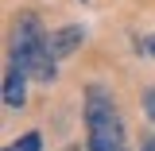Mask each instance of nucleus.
<instances>
[{"instance_id": "obj_1", "label": "nucleus", "mask_w": 155, "mask_h": 151, "mask_svg": "<svg viewBox=\"0 0 155 151\" xmlns=\"http://www.w3.org/2000/svg\"><path fill=\"white\" fill-rule=\"evenodd\" d=\"M85 140H89V151H128L124 120L105 85L85 89Z\"/></svg>"}, {"instance_id": "obj_2", "label": "nucleus", "mask_w": 155, "mask_h": 151, "mask_svg": "<svg viewBox=\"0 0 155 151\" xmlns=\"http://www.w3.org/2000/svg\"><path fill=\"white\" fill-rule=\"evenodd\" d=\"M12 62L27 70V77H35V81H54L58 74V58L47 51V31H43V23L39 16L31 12H23L16 19V31H12Z\"/></svg>"}, {"instance_id": "obj_3", "label": "nucleus", "mask_w": 155, "mask_h": 151, "mask_svg": "<svg viewBox=\"0 0 155 151\" xmlns=\"http://www.w3.org/2000/svg\"><path fill=\"white\" fill-rule=\"evenodd\" d=\"M85 43V31L78 27V23H66V27H54V31H47V51L54 58H70Z\"/></svg>"}, {"instance_id": "obj_4", "label": "nucleus", "mask_w": 155, "mask_h": 151, "mask_svg": "<svg viewBox=\"0 0 155 151\" xmlns=\"http://www.w3.org/2000/svg\"><path fill=\"white\" fill-rule=\"evenodd\" d=\"M23 101H27V70L8 62V70H4V109H23Z\"/></svg>"}, {"instance_id": "obj_5", "label": "nucleus", "mask_w": 155, "mask_h": 151, "mask_svg": "<svg viewBox=\"0 0 155 151\" xmlns=\"http://www.w3.org/2000/svg\"><path fill=\"white\" fill-rule=\"evenodd\" d=\"M39 147H43V136H39V132H27V136H19L8 151H39Z\"/></svg>"}, {"instance_id": "obj_6", "label": "nucleus", "mask_w": 155, "mask_h": 151, "mask_svg": "<svg viewBox=\"0 0 155 151\" xmlns=\"http://www.w3.org/2000/svg\"><path fill=\"white\" fill-rule=\"evenodd\" d=\"M143 109H147V120H155V89L143 93Z\"/></svg>"}, {"instance_id": "obj_7", "label": "nucleus", "mask_w": 155, "mask_h": 151, "mask_svg": "<svg viewBox=\"0 0 155 151\" xmlns=\"http://www.w3.org/2000/svg\"><path fill=\"white\" fill-rule=\"evenodd\" d=\"M143 151H155V136H147V140H143Z\"/></svg>"}, {"instance_id": "obj_8", "label": "nucleus", "mask_w": 155, "mask_h": 151, "mask_svg": "<svg viewBox=\"0 0 155 151\" xmlns=\"http://www.w3.org/2000/svg\"><path fill=\"white\" fill-rule=\"evenodd\" d=\"M147 51H151V54H155V35H151V39H147Z\"/></svg>"}, {"instance_id": "obj_9", "label": "nucleus", "mask_w": 155, "mask_h": 151, "mask_svg": "<svg viewBox=\"0 0 155 151\" xmlns=\"http://www.w3.org/2000/svg\"><path fill=\"white\" fill-rule=\"evenodd\" d=\"M66 151H74V147H66Z\"/></svg>"}]
</instances>
